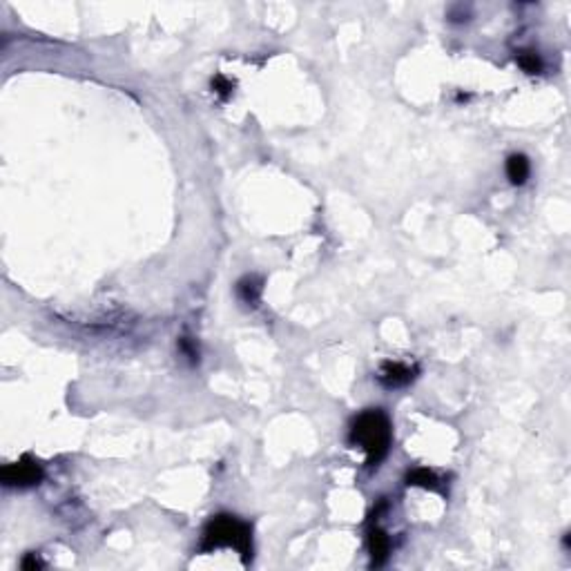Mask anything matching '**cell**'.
Masks as SVG:
<instances>
[{
  "label": "cell",
  "instance_id": "cell-1",
  "mask_svg": "<svg viewBox=\"0 0 571 571\" xmlns=\"http://www.w3.org/2000/svg\"><path fill=\"white\" fill-rule=\"evenodd\" d=\"M350 442L364 449L368 466H378L388 456V449L393 442V428L388 415L380 409L364 411L350 426Z\"/></svg>",
  "mask_w": 571,
  "mask_h": 571
},
{
  "label": "cell",
  "instance_id": "cell-2",
  "mask_svg": "<svg viewBox=\"0 0 571 571\" xmlns=\"http://www.w3.org/2000/svg\"><path fill=\"white\" fill-rule=\"evenodd\" d=\"M219 547H232L239 551L243 563L252 558V529L250 525L241 522L235 515H217L207 522L203 531V551H212Z\"/></svg>",
  "mask_w": 571,
  "mask_h": 571
},
{
  "label": "cell",
  "instance_id": "cell-3",
  "mask_svg": "<svg viewBox=\"0 0 571 571\" xmlns=\"http://www.w3.org/2000/svg\"><path fill=\"white\" fill-rule=\"evenodd\" d=\"M3 482L7 487H16V489H27V487H36L41 485L43 480V466L38 464L36 460H32L30 456H25L23 460L7 464L3 469Z\"/></svg>",
  "mask_w": 571,
  "mask_h": 571
},
{
  "label": "cell",
  "instance_id": "cell-4",
  "mask_svg": "<svg viewBox=\"0 0 571 571\" xmlns=\"http://www.w3.org/2000/svg\"><path fill=\"white\" fill-rule=\"evenodd\" d=\"M378 378L386 388H399L415 380V368L402 364V361H386V364H382Z\"/></svg>",
  "mask_w": 571,
  "mask_h": 571
},
{
  "label": "cell",
  "instance_id": "cell-5",
  "mask_svg": "<svg viewBox=\"0 0 571 571\" xmlns=\"http://www.w3.org/2000/svg\"><path fill=\"white\" fill-rule=\"evenodd\" d=\"M368 551H371V560L375 567H380L388 560V553H391V538L386 536L384 529L373 527L368 531Z\"/></svg>",
  "mask_w": 571,
  "mask_h": 571
},
{
  "label": "cell",
  "instance_id": "cell-6",
  "mask_svg": "<svg viewBox=\"0 0 571 571\" xmlns=\"http://www.w3.org/2000/svg\"><path fill=\"white\" fill-rule=\"evenodd\" d=\"M531 174V165L525 154H511L507 159V177L513 186H525Z\"/></svg>",
  "mask_w": 571,
  "mask_h": 571
},
{
  "label": "cell",
  "instance_id": "cell-7",
  "mask_svg": "<svg viewBox=\"0 0 571 571\" xmlns=\"http://www.w3.org/2000/svg\"><path fill=\"white\" fill-rule=\"evenodd\" d=\"M262 288H264V281L255 275H248L237 283V295L243 304L255 306L259 302V297H262Z\"/></svg>",
  "mask_w": 571,
  "mask_h": 571
},
{
  "label": "cell",
  "instance_id": "cell-8",
  "mask_svg": "<svg viewBox=\"0 0 571 571\" xmlns=\"http://www.w3.org/2000/svg\"><path fill=\"white\" fill-rule=\"evenodd\" d=\"M406 485L411 487H422V489H431V491H440V477L428 471V469H415L406 475Z\"/></svg>",
  "mask_w": 571,
  "mask_h": 571
},
{
  "label": "cell",
  "instance_id": "cell-9",
  "mask_svg": "<svg viewBox=\"0 0 571 571\" xmlns=\"http://www.w3.org/2000/svg\"><path fill=\"white\" fill-rule=\"evenodd\" d=\"M515 60L527 74H540L542 72V60H540V56L536 54V51H520Z\"/></svg>",
  "mask_w": 571,
  "mask_h": 571
},
{
  "label": "cell",
  "instance_id": "cell-10",
  "mask_svg": "<svg viewBox=\"0 0 571 571\" xmlns=\"http://www.w3.org/2000/svg\"><path fill=\"white\" fill-rule=\"evenodd\" d=\"M232 87H235V83H230L228 79H224V76H214L212 79V89L222 98H228L232 94Z\"/></svg>",
  "mask_w": 571,
  "mask_h": 571
},
{
  "label": "cell",
  "instance_id": "cell-11",
  "mask_svg": "<svg viewBox=\"0 0 571 571\" xmlns=\"http://www.w3.org/2000/svg\"><path fill=\"white\" fill-rule=\"evenodd\" d=\"M179 348H181V353H184L190 361H199V348L194 342H190L188 337H184V340L179 342Z\"/></svg>",
  "mask_w": 571,
  "mask_h": 571
},
{
  "label": "cell",
  "instance_id": "cell-12",
  "mask_svg": "<svg viewBox=\"0 0 571 571\" xmlns=\"http://www.w3.org/2000/svg\"><path fill=\"white\" fill-rule=\"evenodd\" d=\"M41 567H43V563L38 560V556H36V553H30V556L23 560V569H41Z\"/></svg>",
  "mask_w": 571,
  "mask_h": 571
}]
</instances>
